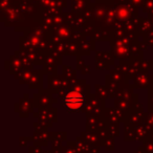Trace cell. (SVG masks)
Segmentation results:
<instances>
[{"mask_svg": "<svg viewBox=\"0 0 153 153\" xmlns=\"http://www.w3.org/2000/svg\"><path fill=\"white\" fill-rule=\"evenodd\" d=\"M83 96L78 90H72V91L68 92L65 96V98H64V103H65L66 107H68L69 109H72V110L79 109L83 105Z\"/></svg>", "mask_w": 153, "mask_h": 153, "instance_id": "obj_1", "label": "cell"}]
</instances>
